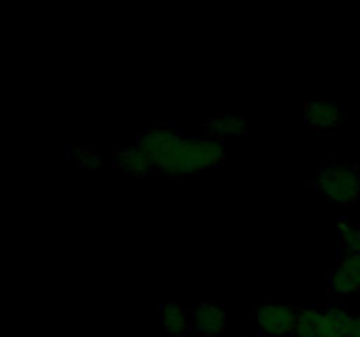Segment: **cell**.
<instances>
[{"label": "cell", "mask_w": 360, "mask_h": 337, "mask_svg": "<svg viewBox=\"0 0 360 337\" xmlns=\"http://www.w3.org/2000/svg\"><path fill=\"white\" fill-rule=\"evenodd\" d=\"M162 326L171 336H185L188 332L190 319L185 309L178 304H164L160 315Z\"/></svg>", "instance_id": "obj_11"}, {"label": "cell", "mask_w": 360, "mask_h": 337, "mask_svg": "<svg viewBox=\"0 0 360 337\" xmlns=\"http://www.w3.org/2000/svg\"><path fill=\"white\" fill-rule=\"evenodd\" d=\"M304 119L313 128L327 130L336 125L338 119H340V111H338V105L333 104V102H309V104L304 105Z\"/></svg>", "instance_id": "obj_9"}, {"label": "cell", "mask_w": 360, "mask_h": 337, "mask_svg": "<svg viewBox=\"0 0 360 337\" xmlns=\"http://www.w3.org/2000/svg\"><path fill=\"white\" fill-rule=\"evenodd\" d=\"M225 157L224 144L213 137H185L183 136L174 158L167 167V176H188L217 167Z\"/></svg>", "instance_id": "obj_1"}, {"label": "cell", "mask_w": 360, "mask_h": 337, "mask_svg": "<svg viewBox=\"0 0 360 337\" xmlns=\"http://www.w3.org/2000/svg\"><path fill=\"white\" fill-rule=\"evenodd\" d=\"M206 128L213 139L220 140L225 139V137H234L245 133L246 128H248V123H246L245 116L220 112V114H214L207 119Z\"/></svg>", "instance_id": "obj_8"}, {"label": "cell", "mask_w": 360, "mask_h": 337, "mask_svg": "<svg viewBox=\"0 0 360 337\" xmlns=\"http://www.w3.org/2000/svg\"><path fill=\"white\" fill-rule=\"evenodd\" d=\"M348 337H360V315L354 316V323H352L350 336Z\"/></svg>", "instance_id": "obj_15"}, {"label": "cell", "mask_w": 360, "mask_h": 337, "mask_svg": "<svg viewBox=\"0 0 360 337\" xmlns=\"http://www.w3.org/2000/svg\"><path fill=\"white\" fill-rule=\"evenodd\" d=\"M322 311L319 308H302L295 319V337H322Z\"/></svg>", "instance_id": "obj_12"}, {"label": "cell", "mask_w": 360, "mask_h": 337, "mask_svg": "<svg viewBox=\"0 0 360 337\" xmlns=\"http://www.w3.org/2000/svg\"><path fill=\"white\" fill-rule=\"evenodd\" d=\"M338 232H340L341 246H343L345 253L360 255V227H355L347 220H341L338 225Z\"/></svg>", "instance_id": "obj_13"}, {"label": "cell", "mask_w": 360, "mask_h": 337, "mask_svg": "<svg viewBox=\"0 0 360 337\" xmlns=\"http://www.w3.org/2000/svg\"><path fill=\"white\" fill-rule=\"evenodd\" d=\"M227 315L220 304L200 302L193 308L192 325L202 337H218L225 329Z\"/></svg>", "instance_id": "obj_6"}, {"label": "cell", "mask_w": 360, "mask_h": 337, "mask_svg": "<svg viewBox=\"0 0 360 337\" xmlns=\"http://www.w3.org/2000/svg\"><path fill=\"white\" fill-rule=\"evenodd\" d=\"M259 330L266 337H283L294 332L297 311L287 304H260L255 309Z\"/></svg>", "instance_id": "obj_4"}, {"label": "cell", "mask_w": 360, "mask_h": 337, "mask_svg": "<svg viewBox=\"0 0 360 337\" xmlns=\"http://www.w3.org/2000/svg\"><path fill=\"white\" fill-rule=\"evenodd\" d=\"M181 139L183 136L174 126H150L139 137L137 144L150 154L155 168L165 174Z\"/></svg>", "instance_id": "obj_3"}, {"label": "cell", "mask_w": 360, "mask_h": 337, "mask_svg": "<svg viewBox=\"0 0 360 337\" xmlns=\"http://www.w3.org/2000/svg\"><path fill=\"white\" fill-rule=\"evenodd\" d=\"M76 158L77 161H79V165H83V167H98V164H101V158H98V154L95 153V151L91 150H86V147H79V150H76Z\"/></svg>", "instance_id": "obj_14"}, {"label": "cell", "mask_w": 360, "mask_h": 337, "mask_svg": "<svg viewBox=\"0 0 360 337\" xmlns=\"http://www.w3.org/2000/svg\"><path fill=\"white\" fill-rule=\"evenodd\" d=\"M116 164H118L120 168H123L129 174L136 176V178L148 176L155 168L151 157L139 144H134V146L123 147L122 151H118V154H116Z\"/></svg>", "instance_id": "obj_7"}, {"label": "cell", "mask_w": 360, "mask_h": 337, "mask_svg": "<svg viewBox=\"0 0 360 337\" xmlns=\"http://www.w3.org/2000/svg\"><path fill=\"white\" fill-rule=\"evenodd\" d=\"M315 186L330 202L350 206L360 197V171L354 165L330 164L316 172Z\"/></svg>", "instance_id": "obj_2"}, {"label": "cell", "mask_w": 360, "mask_h": 337, "mask_svg": "<svg viewBox=\"0 0 360 337\" xmlns=\"http://www.w3.org/2000/svg\"><path fill=\"white\" fill-rule=\"evenodd\" d=\"M354 316L341 308H329L322 311V337H348L350 336Z\"/></svg>", "instance_id": "obj_10"}, {"label": "cell", "mask_w": 360, "mask_h": 337, "mask_svg": "<svg viewBox=\"0 0 360 337\" xmlns=\"http://www.w3.org/2000/svg\"><path fill=\"white\" fill-rule=\"evenodd\" d=\"M329 288L334 295H350L360 290V255L345 253L336 269L329 274Z\"/></svg>", "instance_id": "obj_5"}]
</instances>
